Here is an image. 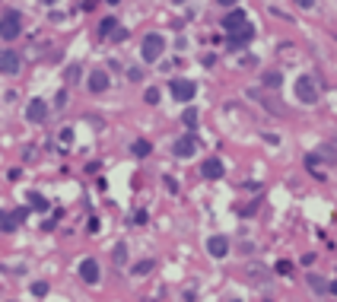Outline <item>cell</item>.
<instances>
[{
  "mask_svg": "<svg viewBox=\"0 0 337 302\" xmlns=\"http://www.w3.org/2000/svg\"><path fill=\"white\" fill-rule=\"evenodd\" d=\"M162 51H165V39H162L159 32H150V35H143L140 54H143V60H147V64H156V60L162 57Z\"/></svg>",
  "mask_w": 337,
  "mask_h": 302,
  "instance_id": "cell-1",
  "label": "cell"
},
{
  "mask_svg": "<svg viewBox=\"0 0 337 302\" xmlns=\"http://www.w3.org/2000/svg\"><path fill=\"white\" fill-rule=\"evenodd\" d=\"M296 99L299 102H306V105H315L318 102V83L312 74H302L296 80Z\"/></svg>",
  "mask_w": 337,
  "mask_h": 302,
  "instance_id": "cell-2",
  "label": "cell"
},
{
  "mask_svg": "<svg viewBox=\"0 0 337 302\" xmlns=\"http://www.w3.org/2000/svg\"><path fill=\"white\" fill-rule=\"evenodd\" d=\"M19 32H22V19H19V13L7 10V13L0 16V39H4V42H13V39H19Z\"/></svg>",
  "mask_w": 337,
  "mask_h": 302,
  "instance_id": "cell-3",
  "label": "cell"
},
{
  "mask_svg": "<svg viewBox=\"0 0 337 302\" xmlns=\"http://www.w3.org/2000/svg\"><path fill=\"white\" fill-rule=\"evenodd\" d=\"M194 92H197V86L191 80H182V77L172 80V95H175L178 102H191V99H194Z\"/></svg>",
  "mask_w": 337,
  "mask_h": 302,
  "instance_id": "cell-4",
  "label": "cell"
},
{
  "mask_svg": "<svg viewBox=\"0 0 337 302\" xmlns=\"http://www.w3.org/2000/svg\"><path fill=\"white\" fill-rule=\"evenodd\" d=\"M207 255L210 258H226L229 255V239L226 236H210L207 239Z\"/></svg>",
  "mask_w": 337,
  "mask_h": 302,
  "instance_id": "cell-5",
  "label": "cell"
},
{
  "mask_svg": "<svg viewBox=\"0 0 337 302\" xmlns=\"http://www.w3.org/2000/svg\"><path fill=\"white\" fill-rule=\"evenodd\" d=\"M172 153L178 156V159H191V156H194L197 153V143H194V137H178L175 140V147H172Z\"/></svg>",
  "mask_w": 337,
  "mask_h": 302,
  "instance_id": "cell-6",
  "label": "cell"
},
{
  "mask_svg": "<svg viewBox=\"0 0 337 302\" xmlns=\"http://www.w3.org/2000/svg\"><path fill=\"white\" fill-rule=\"evenodd\" d=\"M26 118L32 121V124H42V121L48 118V105H45V99H32V102L26 105Z\"/></svg>",
  "mask_w": 337,
  "mask_h": 302,
  "instance_id": "cell-7",
  "label": "cell"
},
{
  "mask_svg": "<svg viewBox=\"0 0 337 302\" xmlns=\"http://www.w3.org/2000/svg\"><path fill=\"white\" fill-rule=\"evenodd\" d=\"M19 70V54L10 48H0V74H16Z\"/></svg>",
  "mask_w": 337,
  "mask_h": 302,
  "instance_id": "cell-8",
  "label": "cell"
},
{
  "mask_svg": "<svg viewBox=\"0 0 337 302\" xmlns=\"http://www.w3.org/2000/svg\"><path fill=\"white\" fill-rule=\"evenodd\" d=\"M245 26H248V16L242 13V10H232V13L223 19V29L229 32V35H232V32H239V29H245Z\"/></svg>",
  "mask_w": 337,
  "mask_h": 302,
  "instance_id": "cell-9",
  "label": "cell"
},
{
  "mask_svg": "<svg viewBox=\"0 0 337 302\" xmlns=\"http://www.w3.org/2000/svg\"><path fill=\"white\" fill-rule=\"evenodd\" d=\"M251 35H255V29H251V26H245V29L232 32V35H229V48H232V51H242V48L251 42Z\"/></svg>",
  "mask_w": 337,
  "mask_h": 302,
  "instance_id": "cell-10",
  "label": "cell"
},
{
  "mask_svg": "<svg viewBox=\"0 0 337 302\" xmlns=\"http://www.w3.org/2000/svg\"><path fill=\"white\" fill-rule=\"evenodd\" d=\"M80 277H83V283H99V264H95V258H86L80 264Z\"/></svg>",
  "mask_w": 337,
  "mask_h": 302,
  "instance_id": "cell-11",
  "label": "cell"
},
{
  "mask_svg": "<svg viewBox=\"0 0 337 302\" xmlns=\"http://www.w3.org/2000/svg\"><path fill=\"white\" fill-rule=\"evenodd\" d=\"M99 35H102V39H118V42H121L127 32H124V29H118V22H115V19H102Z\"/></svg>",
  "mask_w": 337,
  "mask_h": 302,
  "instance_id": "cell-12",
  "label": "cell"
},
{
  "mask_svg": "<svg viewBox=\"0 0 337 302\" xmlns=\"http://www.w3.org/2000/svg\"><path fill=\"white\" fill-rule=\"evenodd\" d=\"M223 172H226V169H223V162L216 159V156H210V159L200 165V175L204 178H223Z\"/></svg>",
  "mask_w": 337,
  "mask_h": 302,
  "instance_id": "cell-13",
  "label": "cell"
},
{
  "mask_svg": "<svg viewBox=\"0 0 337 302\" xmlns=\"http://www.w3.org/2000/svg\"><path fill=\"white\" fill-rule=\"evenodd\" d=\"M108 89V74L105 70H92L89 74V92H105Z\"/></svg>",
  "mask_w": 337,
  "mask_h": 302,
  "instance_id": "cell-14",
  "label": "cell"
},
{
  "mask_svg": "<svg viewBox=\"0 0 337 302\" xmlns=\"http://www.w3.org/2000/svg\"><path fill=\"white\" fill-rule=\"evenodd\" d=\"M248 277H251V283H267V271L261 267V264H248V271H245Z\"/></svg>",
  "mask_w": 337,
  "mask_h": 302,
  "instance_id": "cell-15",
  "label": "cell"
},
{
  "mask_svg": "<svg viewBox=\"0 0 337 302\" xmlns=\"http://www.w3.org/2000/svg\"><path fill=\"white\" fill-rule=\"evenodd\" d=\"M182 124L185 127H197V108L194 105H188L185 112H182Z\"/></svg>",
  "mask_w": 337,
  "mask_h": 302,
  "instance_id": "cell-16",
  "label": "cell"
},
{
  "mask_svg": "<svg viewBox=\"0 0 337 302\" xmlns=\"http://www.w3.org/2000/svg\"><path fill=\"white\" fill-rule=\"evenodd\" d=\"M306 280H309V286L315 289V293H328V283H324V277H318V274H309Z\"/></svg>",
  "mask_w": 337,
  "mask_h": 302,
  "instance_id": "cell-17",
  "label": "cell"
},
{
  "mask_svg": "<svg viewBox=\"0 0 337 302\" xmlns=\"http://www.w3.org/2000/svg\"><path fill=\"white\" fill-rule=\"evenodd\" d=\"M150 140H134V147H130V153H134V156H140V159H143V156H150Z\"/></svg>",
  "mask_w": 337,
  "mask_h": 302,
  "instance_id": "cell-18",
  "label": "cell"
},
{
  "mask_svg": "<svg viewBox=\"0 0 337 302\" xmlns=\"http://www.w3.org/2000/svg\"><path fill=\"white\" fill-rule=\"evenodd\" d=\"M115 264H124L127 261V245H124V242H118V245H115Z\"/></svg>",
  "mask_w": 337,
  "mask_h": 302,
  "instance_id": "cell-19",
  "label": "cell"
},
{
  "mask_svg": "<svg viewBox=\"0 0 337 302\" xmlns=\"http://www.w3.org/2000/svg\"><path fill=\"white\" fill-rule=\"evenodd\" d=\"M315 159H324V162H334V159H337V153H334V147H321V150L315 153Z\"/></svg>",
  "mask_w": 337,
  "mask_h": 302,
  "instance_id": "cell-20",
  "label": "cell"
},
{
  "mask_svg": "<svg viewBox=\"0 0 337 302\" xmlns=\"http://www.w3.org/2000/svg\"><path fill=\"white\" fill-rule=\"evenodd\" d=\"M264 86L277 89V86H280V74H277V70H267V74H264Z\"/></svg>",
  "mask_w": 337,
  "mask_h": 302,
  "instance_id": "cell-21",
  "label": "cell"
},
{
  "mask_svg": "<svg viewBox=\"0 0 337 302\" xmlns=\"http://www.w3.org/2000/svg\"><path fill=\"white\" fill-rule=\"evenodd\" d=\"M153 271V261L147 258V261H140V264H134V277H143V274H150Z\"/></svg>",
  "mask_w": 337,
  "mask_h": 302,
  "instance_id": "cell-22",
  "label": "cell"
},
{
  "mask_svg": "<svg viewBox=\"0 0 337 302\" xmlns=\"http://www.w3.org/2000/svg\"><path fill=\"white\" fill-rule=\"evenodd\" d=\"M143 99H147V105H159V89L150 86L147 92H143Z\"/></svg>",
  "mask_w": 337,
  "mask_h": 302,
  "instance_id": "cell-23",
  "label": "cell"
},
{
  "mask_svg": "<svg viewBox=\"0 0 337 302\" xmlns=\"http://www.w3.org/2000/svg\"><path fill=\"white\" fill-rule=\"evenodd\" d=\"M29 204H32L35 210H48V200H45L42 194H29Z\"/></svg>",
  "mask_w": 337,
  "mask_h": 302,
  "instance_id": "cell-24",
  "label": "cell"
},
{
  "mask_svg": "<svg viewBox=\"0 0 337 302\" xmlns=\"http://www.w3.org/2000/svg\"><path fill=\"white\" fill-rule=\"evenodd\" d=\"M74 80H80V64H70L67 67V83H74Z\"/></svg>",
  "mask_w": 337,
  "mask_h": 302,
  "instance_id": "cell-25",
  "label": "cell"
},
{
  "mask_svg": "<svg viewBox=\"0 0 337 302\" xmlns=\"http://www.w3.org/2000/svg\"><path fill=\"white\" fill-rule=\"evenodd\" d=\"M32 293L35 296H45L48 293V283H32Z\"/></svg>",
  "mask_w": 337,
  "mask_h": 302,
  "instance_id": "cell-26",
  "label": "cell"
},
{
  "mask_svg": "<svg viewBox=\"0 0 337 302\" xmlns=\"http://www.w3.org/2000/svg\"><path fill=\"white\" fill-rule=\"evenodd\" d=\"M277 274H290V261H280V264H277Z\"/></svg>",
  "mask_w": 337,
  "mask_h": 302,
  "instance_id": "cell-27",
  "label": "cell"
},
{
  "mask_svg": "<svg viewBox=\"0 0 337 302\" xmlns=\"http://www.w3.org/2000/svg\"><path fill=\"white\" fill-rule=\"evenodd\" d=\"M296 7H302V10H309V7H315V0H296Z\"/></svg>",
  "mask_w": 337,
  "mask_h": 302,
  "instance_id": "cell-28",
  "label": "cell"
},
{
  "mask_svg": "<svg viewBox=\"0 0 337 302\" xmlns=\"http://www.w3.org/2000/svg\"><path fill=\"white\" fill-rule=\"evenodd\" d=\"M220 7H235V0H216Z\"/></svg>",
  "mask_w": 337,
  "mask_h": 302,
  "instance_id": "cell-29",
  "label": "cell"
},
{
  "mask_svg": "<svg viewBox=\"0 0 337 302\" xmlns=\"http://www.w3.org/2000/svg\"><path fill=\"white\" fill-rule=\"evenodd\" d=\"M328 289H331V293H334V296H337V280H334V283H331V286H328Z\"/></svg>",
  "mask_w": 337,
  "mask_h": 302,
  "instance_id": "cell-30",
  "label": "cell"
},
{
  "mask_svg": "<svg viewBox=\"0 0 337 302\" xmlns=\"http://www.w3.org/2000/svg\"><path fill=\"white\" fill-rule=\"evenodd\" d=\"M42 4H48V7H51V4H57V0H42Z\"/></svg>",
  "mask_w": 337,
  "mask_h": 302,
  "instance_id": "cell-31",
  "label": "cell"
},
{
  "mask_svg": "<svg viewBox=\"0 0 337 302\" xmlns=\"http://www.w3.org/2000/svg\"><path fill=\"white\" fill-rule=\"evenodd\" d=\"M108 4H112V7H118V4H121V0H108Z\"/></svg>",
  "mask_w": 337,
  "mask_h": 302,
  "instance_id": "cell-32",
  "label": "cell"
},
{
  "mask_svg": "<svg viewBox=\"0 0 337 302\" xmlns=\"http://www.w3.org/2000/svg\"><path fill=\"white\" fill-rule=\"evenodd\" d=\"M226 302H239V299H226Z\"/></svg>",
  "mask_w": 337,
  "mask_h": 302,
  "instance_id": "cell-33",
  "label": "cell"
},
{
  "mask_svg": "<svg viewBox=\"0 0 337 302\" xmlns=\"http://www.w3.org/2000/svg\"><path fill=\"white\" fill-rule=\"evenodd\" d=\"M175 4H185V0H175Z\"/></svg>",
  "mask_w": 337,
  "mask_h": 302,
  "instance_id": "cell-34",
  "label": "cell"
}]
</instances>
